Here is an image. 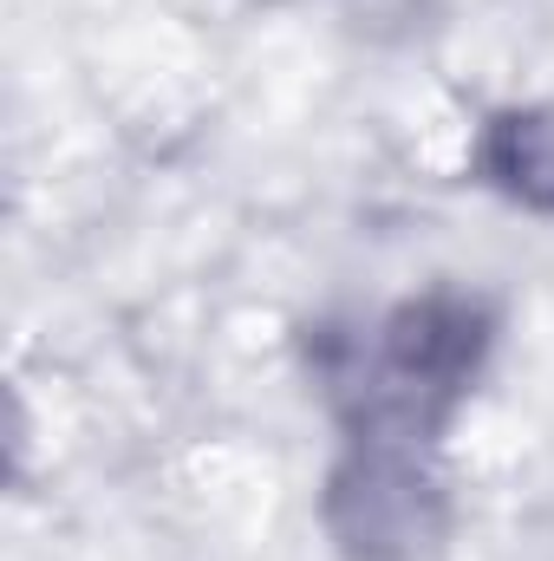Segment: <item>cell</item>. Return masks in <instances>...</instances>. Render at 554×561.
<instances>
[{
	"instance_id": "cell-1",
	"label": "cell",
	"mask_w": 554,
	"mask_h": 561,
	"mask_svg": "<svg viewBox=\"0 0 554 561\" xmlns=\"http://www.w3.org/2000/svg\"><path fill=\"white\" fill-rule=\"evenodd\" d=\"M483 359V313L470 300L430 294L385 320L379 366L366 379V437L405 444L437 419Z\"/></svg>"
},
{
	"instance_id": "cell-2",
	"label": "cell",
	"mask_w": 554,
	"mask_h": 561,
	"mask_svg": "<svg viewBox=\"0 0 554 561\" xmlns=\"http://www.w3.org/2000/svg\"><path fill=\"white\" fill-rule=\"evenodd\" d=\"M333 529L366 561H412L437 542V490L405 444L366 437V450L333 477Z\"/></svg>"
},
{
	"instance_id": "cell-3",
	"label": "cell",
	"mask_w": 554,
	"mask_h": 561,
	"mask_svg": "<svg viewBox=\"0 0 554 561\" xmlns=\"http://www.w3.org/2000/svg\"><path fill=\"white\" fill-rule=\"evenodd\" d=\"M483 170L516 203L554 209V112H503L483 138Z\"/></svg>"
}]
</instances>
